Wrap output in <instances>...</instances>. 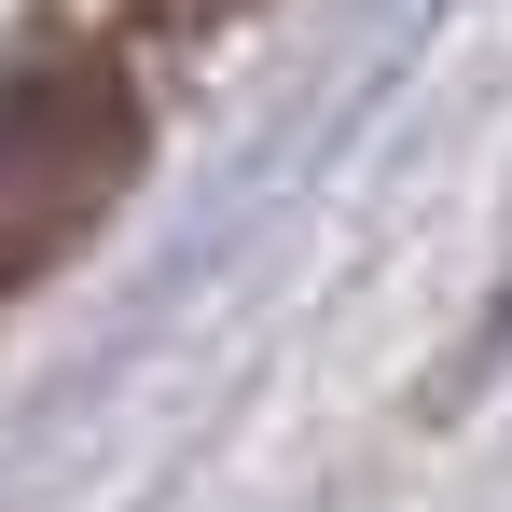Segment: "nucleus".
I'll list each match as a JSON object with an SVG mask.
<instances>
[{
    "instance_id": "obj_1",
    "label": "nucleus",
    "mask_w": 512,
    "mask_h": 512,
    "mask_svg": "<svg viewBox=\"0 0 512 512\" xmlns=\"http://www.w3.org/2000/svg\"><path fill=\"white\" fill-rule=\"evenodd\" d=\"M139 167V84L125 70H14L0 84V291L14 277H42L56 250H84L97 208L125 194Z\"/></svg>"
}]
</instances>
